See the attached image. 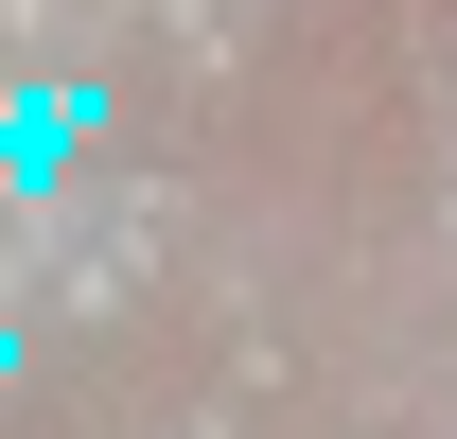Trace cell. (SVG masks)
<instances>
[{
    "label": "cell",
    "instance_id": "6da1fadb",
    "mask_svg": "<svg viewBox=\"0 0 457 439\" xmlns=\"http://www.w3.org/2000/svg\"><path fill=\"white\" fill-rule=\"evenodd\" d=\"M71 141H88V88H18V106H0V194H54Z\"/></svg>",
    "mask_w": 457,
    "mask_h": 439
}]
</instances>
